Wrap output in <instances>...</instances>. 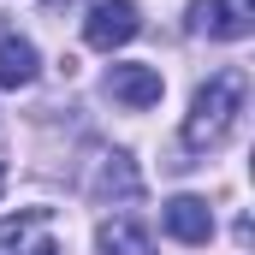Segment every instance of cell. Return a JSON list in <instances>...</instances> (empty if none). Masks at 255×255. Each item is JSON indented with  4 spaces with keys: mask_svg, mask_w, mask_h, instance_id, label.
<instances>
[{
    "mask_svg": "<svg viewBox=\"0 0 255 255\" xmlns=\"http://www.w3.org/2000/svg\"><path fill=\"white\" fill-rule=\"evenodd\" d=\"M101 255H154V238L136 220H107L101 226Z\"/></svg>",
    "mask_w": 255,
    "mask_h": 255,
    "instance_id": "8",
    "label": "cell"
},
{
    "mask_svg": "<svg viewBox=\"0 0 255 255\" xmlns=\"http://www.w3.org/2000/svg\"><path fill=\"white\" fill-rule=\"evenodd\" d=\"M166 232H172L178 244H208V238H214L208 202H202V196H172V202H166Z\"/></svg>",
    "mask_w": 255,
    "mask_h": 255,
    "instance_id": "6",
    "label": "cell"
},
{
    "mask_svg": "<svg viewBox=\"0 0 255 255\" xmlns=\"http://www.w3.org/2000/svg\"><path fill=\"white\" fill-rule=\"evenodd\" d=\"M36 48L24 42V36H0V89H24V83H36Z\"/></svg>",
    "mask_w": 255,
    "mask_h": 255,
    "instance_id": "7",
    "label": "cell"
},
{
    "mask_svg": "<svg viewBox=\"0 0 255 255\" xmlns=\"http://www.w3.org/2000/svg\"><path fill=\"white\" fill-rule=\"evenodd\" d=\"M0 255H60V232L48 208H18L0 220Z\"/></svg>",
    "mask_w": 255,
    "mask_h": 255,
    "instance_id": "2",
    "label": "cell"
},
{
    "mask_svg": "<svg viewBox=\"0 0 255 255\" xmlns=\"http://www.w3.org/2000/svg\"><path fill=\"white\" fill-rule=\"evenodd\" d=\"M244 101H250V71H238V65H226V71H214L202 89H196L190 113H184V148H220L232 130H238V113H244Z\"/></svg>",
    "mask_w": 255,
    "mask_h": 255,
    "instance_id": "1",
    "label": "cell"
},
{
    "mask_svg": "<svg viewBox=\"0 0 255 255\" xmlns=\"http://www.w3.org/2000/svg\"><path fill=\"white\" fill-rule=\"evenodd\" d=\"M0 178H6V166H0Z\"/></svg>",
    "mask_w": 255,
    "mask_h": 255,
    "instance_id": "10",
    "label": "cell"
},
{
    "mask_svg": "<svg viewBox=\"0 0 255 255\" xmlns=\"http://www.w3.org/2000/svg\"><path fill=\"white\" fill-rule=\"evenodd\" d=\"M107 95L125 101V107H154V101L166 95V77H160L154 65H113V71H107Z\"/></svg>",
    "mask_w": 255,
    "mask_h": 255,
    "instance_id": "5",
    "label": "cell"
},
{
    "mask_svg": "<svg viewBox=\"0 0 255 255\" xmlns=\"http://www.w3.org/2000/svg\"><path fill=\"white\" fill-rule=\"evenodd\" d=\"M142 190V178H136V166H130V154H107V166L95 172V196H136Z\"/></svg>",
    "mask_w": 255,
    "mask_h": 255,
    "instance_id": "9",
    "label": "cell"
},
{
    "mask_svg": "<svg viewBox=\"0 0 255 255\" xmlns=\"http://www.w3.org/2000/svg\"><path fill=\"white\" fill-rule=\"evenodd\" d=\"M136 30H142V12H136L130 0H101V6H89V18H83V42L101 48V54L136 42Z\"/></svg>",
    "mask_w": 255,
    "mask_h": 255,
    "instance_id": "3",
    "label": "cell"
},
{
    "mask_svg": "<svg viewBox=\"0 0 255 255\" xmlns=\"http://www.w3.org/2000/svg\"><path fill=\"white\" fill-rule=\"evenodd\" d=\"M190 30L196 36H214V42H244L250 24V6L244 0H196L190 6Z\"/></svg>",
    "mask_w": 255,
    "mask_h": 255,
    "instance_id": "4",
    "label": "cell"
}]
</instances>
